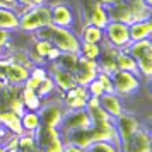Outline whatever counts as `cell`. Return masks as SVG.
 <instances>
[{
  "instance_id": "6da1fadb",
  "label": "cell",
  "mask_w": 152,
  "mask_h": 152,
  "mask_svg": "<svg viewBox=\"0 0 152 152\" xmlns=\"http://www.w3.org/2000/svg\"><path fill=\"white\" fill-rule=\"evenodd\" d=\"M34 38L48 41L51 46H56L62 53H79L80 48V39L79 36L69 28H60L55 24H48L45 28L38 29L33 33Z\"/></svg>"
},
{
  "instance_id": "7a4b0ae2",
  "label": "cell",
  "mask_w": 152,
  "mask_h": 152,
  "mask_svg": "<svg viewBox=\"0 0 152 152\" xmlns=\"http://www.w3.org/2000/svg\"><path fill=\"white\" fill-rule=\"evenodd\" d=\"M51 24V12H50V5H38V7H31L24 15L19 17V31L33 34L38 29L45 28Z\"/></svg>"
},
{
  "instance_id": "3957f363",
  "label": "cell",
  "mask_w": 152,
  "mask_h": 152,
  "mask_svg": "<svg viewBox=\"0 0 152 152\" xmlns=\"http://www.w3.org/2000/svg\"><path fill=\"white\" fill-rule=\"evenodd\" d=\"M111 80H113V91H115V94H118L121 99H128V97L135 96L140 91V87H142L140 75L126 72V70H116L111 75Z\"/></svg>"
},
{
  "instance_id": "277c9868",
  "label": "cell",
  "mask_w": 152,
  "mask_h": 152,
  "mask_svg": "<svg viewBox=\"0 0 152 152\" xmlns=\"http://www.w3.org/2000/svg\"><path fill=\"white\" fill-rule=\"evenodd\" d=\"M33 135L36 138V144H38L39 151H45V152H62L63 151L65 140H63L62 132L58 128H55V126L41 125Z\"/></svg>"
},
{
  "instance_id": "5b68a950",
  "label": "cell",
  "mask_w": 152,
  "mask_h": 152,
  "mask_svg": "<svg viewBox=\"0 0 152 152\" xmlns=\"http://www.w3.org/2000/svg\"><path fill=\"white\" fill-rule=\"evenodd\" d=\"M65 106H63V101L60 97L51 96L48 99H45L41 104V108L38 110V115H39V120H41V125H46V126H55L58 128L60 123L63 120V115H65Z\"/></svg>"
},
{
  "instance_id": "8992f818",
  "label": "cell",
  "mask_w": 152,
  "mask_h": 152,
  "mask_svg": "<svg viewBox=\"0 0 152 152\" xmlns=\"http://www.w3.org/2000/svg\"><path fill=\"white\" fill-rule=\"evenodd\" d=\"M104 33V39L110 46L116 50H125L130 45V34H128V24L123 22H116V21H110L106 24V28L103 29Z\"/></svg>"
},
{
  "instance_id": "52a82bcc",
  "label": "cell",
  "mask_w": 152,
  "mask_h": 152,
  "mask_svg": "<svg viewBox=\"0 0 152 152\" xmlns=\"http://www.w3.org/2000/svg\"><path fill=\"white\" fill-rule=\"evenodd\" d=\"M50 12H51V24L60 26V28H69L72 29L74 24L77 22V12L67 2H55V4H48Z\"/></svg>"
},
{
  "instance_id": "ba28073f",
  "label": "cell",
  "mask_w": 152,
  "mask_h": 152,
  "mask_svg": "<svg viewBox=\"0 0 152 152\" xmlns=\"http://www.w3.org/2000/svg\"><path fill=\"white\" fill-rule=\"evenodd\" d=\"M151 142V130L147 125H142L126 142L121 144L120 152H152Z\"/></svg>"
},
{
  "instance_id": "9c48e42d",
  "label": "cell",
  "mask_w": 152,
  "mask_h": 152,
  "mask_svg": "<svg viewBox=\"0 0 152 152\" xmlns=\"http://www.w3.org/2000/svg\"><path fill=\"white\" fill-rule=\"evenodd\" d=\"M87 126H91V116L86 108L84 110H67L58 130L63 135L67 132L77 130V128H87Z\"/></svg>"
},
{
  "instance_id": "30bf717a",
  "label": "cell",
  "mask_w": 152,
  "mask_h": 152,
  "mask_svg": "<svg viewBox=\"0 0 152 152\" xmlns=\"http://www.w3.org/2000/svg\"><path fill=\"white\" fill-rule=\"evenodd\" d=\"M140 126H142V121L135 115L126 113V111H125L123 115H120L118 118H115V128H116V133H118V137H120L121 144L126 142Z\"/></svg>"
},
{
  "instance_id": "8fae6325",
  "label": "cell",
  "mask_w": 152,
  "mask_h": 152,
  "mask_svg": "<svg viewBox=\"0 0 152 152\" xmlns=\"http://www.w3.org/2000/svg\"><path fill=\"white\" fill-rule=\"evenodd\" d=\"M46 69H48V75L53 79L56 89L60 92H67V91H70L72 87L77 86L74 74L65 69H60L56 63H46Z\"/></svg>"
},
{
  "instance_id": "7c38bea8",
  "label": "cell",
  "mask_w": 152,
  "mask_h": 152,
  "mask_svg": "<svg viewBox=\"0 0 152 152\" xmlns=\"http://www.w3.org/2000/svg\"><path fill=\"white\" fill-rule=\"evenodd\" d=\"M97 60H87L84 56L79 55V67L74 72V77H75V82L77 86H87L91 80H94L97 75Z\"/></svg>"
},
{
  "instance_id": "4fadbf2b",
  "label": "cell",
  "mask_w": 152,
  "mask_h": 152,
  "mask_svg": "<svg viewBox=\"0 0 152 152\" xmlns=\"http://www.w3.org/2000/svg\"><path fill=\"white\" fill-rule=\"evenodd\" d=\"M99 106L104 113H108L113 120L118 118L120 115H123L125 111V104H123V99L115 94V92H104L103 96L99 97Z\"/></svg>"
},
{
  "instance_id": "5bb4252c",
  "label": "cell",
  "mask_w": 152,
  "mask_h": 152,
  "mask_svg": "<svg viewBox=\"0 0 152 152\" xmlns=\"http://www.w3.org/2000/svg\"><path fill=\"white\" fill-rule=\"evenodd\" d=\"M106 10H108V15H110V21L123 22V24H132L133 22L128 0H118L115 4L108 5Z\"/></svg>"
},
{
  "instance_id": "9a60e30c",
  "label": "cell",
  "mask_w": 152,
  "mask_h": 152,
  "mask_svg": "<svg viewBox=\"0 0 152 152\" xmlns=\"http://www.w3.org/2000/svg\"><path fill=\"white\" fill-rule=\"evenodd\" d=\"M29 77V69L28 67H24L21 63L17 62H10L7 63V67H5V79L9 80L10 86H15V87H22L24 82L28 80Z\"/></svg>"
},
{
  "instance_id": "2e32d148",
  "label": "cell",
  "mask_w": 152,
  "mask_h": 152,
  "mask_svg": "<svg viewBox=\"0 0 152 152\" xmlns=\"http://www.w3.org/2000/svg\"><path fill=\"white\" fill-rule=\"evenodd\" d=\"M63 140L67 144H74L77 147H80V149H86L87 145H91L94 142V132H92L91 126H87V128H77V130L63 133Z\"/></svg>"
},
{
  "instance_id": "e0dca14e",
  "label": "cell",
  "mask_w": 152,
  "mask_h": 152,
  "mask_svg": "<svg viewBox=\"0 0 152 152\" xmlns=\"http://www.w3.org/2000/svg\"><path fill=\"white\" fill-rule=\"evenodd\" d=\"M110 22V15H108V10L104 5H101L97 0L92 2V7H91L89 14H87V24H92L96 28L104 29L106 24Z\"/></svg>"
},
{
  "instance_id": "ac0fdd59",
  "label": "cell",
  "mask_w": 152,
  "mask_h": 152,
  "mask_svg": "<svg viewBox=\"0 0 152 152\" xmlns=\"http://www.w3.org/2000/svg\"><path fill=\"white\" fill-rule=\"evenodd\" d=\"M0 126H4L5 130H9L14 135H22L24 130H22L21 125V116L12 113L10 110H2L0 111Z\"/></svg>"
},
{
  "instance_id": "d6986e66",
  "label": "cell",
  "mask_w": 152,
  "mask_h": 152,
  "mask_svg": "<svg viewBox=\"0 0 152 152\" xmlns=\"http://www.w3.org/2000/svg\"><path fill=\"white\" fill-rule=\"evenodd\" d=\"M128 34H130V41L151 39V36H152L151 19H147V21H135L132 24H128Z\"/></svg>"
},
{
  "instance_id": "ffe728a7",
  "label": "cell",
  "mask_w": 152,
  "mask_h": 152,
  "mask_svg": "<svg viewBox=\"0 0 152 152\" xmlns=\"http://www.w3.org/2000/svg\"><path fill=\"white\" fill-rule=\"evenodd\" d=\"M120 51H126L130 53L135 60H140L147 55H152V41L151 39H140V41H132L125 50H120Z\"/></svg>"
},
{
  "instance_id": "44dd1931",
  "label": "cell",
  "mask_w": 152,
  "mask_h": 152,
  "mask_svg": "<svg viewBox=\"0 0 152 152\" xmlns=\"http://www.w3.org/2000/svg\"><path fill=\"white\" fill-rule=\"evenodd\" d=\"M0 29H5V31L19 29V17L14 12V9L0 7Z\"/></svg>"
},
{
  "instance_id": "7402d4cb",
  "label": "cell",
  "mask_w": 152,
  "mask_h": 152,
  "mask_svg": "<svg viewBox=\"0 0 152 152\" xmlns=\"http://www.w3.org/2000/svg\"><path fill=\"white\" fill-rule=\"evenodd\" d=\"M79 39L82 43H103L104 33L101 28H96L92 24H86L79 33Z\"/></svg>"
},
{
  "instance_id": "603a6c76",
  "label": "cell",
  "mask_w": 152,
  "mask_h": 152,
  "mask_svg": "<svg viewBox=\"0 0 152 152\" xmlns=\"http://www.w3.org/2000/svg\"><path fill=\"white\" fill-rule=\"evenodd\" d=\"M19 97H21L22 103H24V108L29 111H38L43 104V99L36 94V91H31L28 87H24V86L21 87V96Z\"/></svg>"
},
{
  "instance_id": "cb8c5ba5",
  "label": "cell",
  "mask_w": 152,
  "mask_h": 152,
  "mask_svg": "<svg viewBox=\"0 0 152 152\" xmlns=\"http://www.w3.org/2000/svg\"><path fill=\"white\" fill-rule=\"evenodd\" d=\"M21 125H22V130L26 132V133H34L41 126V120H39L38 111L26 110L21 115Z\"/></svg>"
},
{
  "instance_id": "d4e9b609",
  "label": "cell",
  "mask_w": 152,
  "mask_h": 152,
  "mask_svg": "<svg viewBox=\"0 0 152 152\" xmlns=\"http://www.w3.org/2000/svg\"><path fill=\"white\" fill-rule=\"evenodd\" d=\"M128 4H130L133 22L151 19V5H147L144 0H128Z\"/></svg>"
},
{
  "instance_id": "484cf974",
  "label": "cell",
  "mask_w": 152,
  "mask_h": 152,
  "mask_svg": "<svg viewBox=\"0 0 152 152\" xmlns=\"http://www.w3.org/2000/svg\"><path fill=\"white\" fill-rule=\"evenodd\" d=\"M116 67L118 70H126V72H132V74H137L138 75V69H137V60L126 53V51H120L116 56Z\"/></svg>"
},
{
  "instance_id": "4316f807",
  "label": "cell",
  "mask_w": 152,
  "mask_h": 152,
  "mask_svg": "<svg viewBox=\"0 0 152 152\" xmlns=\"http://www.w3.org/2000/svg\"><path fill=\"white\" fill-rule=\"evenodd\" d=\"M53 63H56L60 69H65L74 74L75 69L79 67V53H62L58 56V60Z\"/></svg>"
},
{
  "instance_id": "83f0119b",
  "label": "cell",
  "mask_w": 152,
  "mask_h": 152,
  "mask_svg": "<svg viewBox=\"0 0 152 152\" xmlns=\"http://www.w3.org/2000/svg\"><path fill=\"white\" fill-rule=\"evenodd\" d=\"M56 86H55V82H53V79L50 75H46L45 79L41 80V84L38 86V89H36V94L41 97L43 101L45 99H48V97H51V96H55L56 94Z\"/></svg>"
},
{
  "instance_id": "f1b7e54d",
  "label": "cell",
  "mask_w": 152,
  "mask_h": 152,
  "mask_svg": "<svg viewBox=\"0 0 152 152\" xmlns=\"http://www.w3.org/2000/svg\"><path fill=\"white\" fill-rule=\"evenodd\" d=\"M79 55L87 60H97L101 55V43H82L79 48Z\"/></svg>"
},
{
  "instance_id": "f546056e",
  "label": "cell",
  "mask_w": 152,
  "mask_h": 152,
  "mask_svg": "<svg viewBox=\"0 0 152 152\" xmlns=\"http://www.w3.org/2000/svg\"><path fill=\"white\" fill-rule=\"evenodd\" d=\"M17 149L19 152H38V144H36V138L33 133H22L19 135V140H17Z\"/></svg>"
},
{
  "instance_id": "4dcf8cb0",
  "label": "cell",
  "mask_w": 152,
  "mask_h": 152,
  "mask_svg": "<svg viewBox=\"0 0 152 152\" xmlns=\"http://www.w3.org/2000/svg\"><path fill=\"white\" fill-rule=\"evenodd\" d=\"M84 152H120L116 145L110 144V142H101V140H94L91 145H87Z\"/></svg>"
},
{
  "instance_id": "1f68e13d",
  "label": "cell",
  "mask_w": 152,
  "mask_h": 152,
  "mask_svg": "<svg viewBox=\"0 0 152 152\" xmlns=\"http://www.w3.org/2000/svg\"><path fill=\"white\" fill-rule=\"evenodd\" d=\"M86 89H87V92H89V96H91V97H101V96L104 94L103 86H101V82H99L97 79L91 80V82L86 86Z\"/></svg>"
},
{
  "instance_id": "d6a6232c",
  "label": "cell",
  "mask_w": 152,
  "mask_h": 152,
  "mask_svg": "<svg viewBox=\"0 0 152 152\" xmlns=\"http://www.w3.org/2000/svg\"><path fill=\"white\" fill-rule=\"evenodd\" d=\"M96 79L101 82L104 92H115V91H113V80H111V75L104 74V72H97Z\"/></svg>"
},
{
  "instance_id": "836d02e7",
  "label": "cell",
  "mask_w": 152,
  "mask_h": 152,
  "mask_svg": "<svg viewBox=\"0 0 152 152\" xmlns=\"http://www.w3.org/2000/svg\"><path fill=\"white\" fill-rule=\"evenodd\" d=\"M9 110L12 111V113H15V115H19L21 116L22 113L26 111V108H24V103H22V99L19 96L12 97L10 101H9Z\"/></svg>"
},
{
  "instance_id": "e575fe53",
  "label": "cell",
  "mask_w": 152,
  "mask_h": 152,
  "mask_svg": "<svg viewBox=\"0 0 152 152\" xmlns=\"http://www.w3.org/2000/svg\"><path fill=\"white\" fill-rule=\"evenodd\" d=\"M12 33H14V31L0 29V46H5V48L10 46V43H12Z\"/></svg>"
},
{
  "instance_id": "d590c367",
  "label": "cell",
  "mask_w": 152,
  "mask_h": 152,
  "mask_svg": "<svg viewBox=\"0 0 152 152\" xmlns=\"http://www.w3.org/2000/svg\"><path fill=\"white\" fill-rule=\"evenodd\" d=\"M62 55V51L56 48V46H51V48L48 50V53H46V56H45V60H46V63H53L58 60V56Z\"/></svg>"
},
{
  "instance_id": "8d00e7d4",
  "label": "cell",
  "mask_w": 152,
  "mask_h": 152,
  "mask_svg": "<svg viewBox=\"0 0 152 152\" xmlns=\"http://www.w3.org/2000/svg\"><path fill=\"white\" fill-rule=\"evenodd\" d=\"M62 152H84V149H80V147H77V145H74V144H67V142H65Z\"/></svg>"
},
{
  "instance_id": "74e56055",
  "label": "cell",
  "mask_w": 152,
  "mask_h": 152,
  "mask_svg": "<svg viewBox=\"0 0 152 152\" xmlns=\"http://www.w3.org/2000/svg\"><path fill=\"white\" fill-rule=\"evenodd\" d=\"M2 2V7H9V9H14L17 5V0H0Z\"/></svg>"
},
{
  "instance_id": "f35d334b",
  "label": "cell",
  "mask_w": 152,
  "mask_h": 152,
  "mask_svg": "<svg viewBox=\"0 0 152 152\" xmlns=\"http://www.w3.org/2000/svg\"><path fill=\"white\" fill-rule=\"evenodd\" d=\"M5 58H10V53L5 46H0V60H5Z\"/></svg>"
},
{
  "instance_id": "ab89813d",
  "label": "cell",
  "mask_w": 152,
  "mask_h": 152,
  "mask_svg": "<svg viewBox=\"0 0 152 152\" xmlns=\"http://www.w3.org/2000/svg\"><path fill=\"white\" fill-rule=\"evenodd\" d=\"M31 4L38 7V5H48V0H31Z\"/></svg>"
},
{
  "instance_id": "60d3db41",
  "label": "cell",
  "mask_w": 152,
  "mask_h": 152,
  "mask_svg": "<svg viewBox=\"0 0 152 152\" xmlns=\"http://www.w3.org/2000/svg\"><path fill=\"white\" fill-rule=\"evenodd\" d=\"M4 152H19V149L17 147H14V149H5Z\"/></svg>"
},
{
  "instance_id": "b9f144b4",
  "label": "cell",
  "mask_w": 152,
  "mask_h": 152,
  "mask_svg": "<svg viewBox=\"0 0 152 152\" xmlns=\"http://www.w3.org/2000/svg\"><path fill=\"white\" fill-rule=\"evenodd\" d=\"M5 149H4V145H0V152H4Z\"/></svg>"
}]
</instances>
